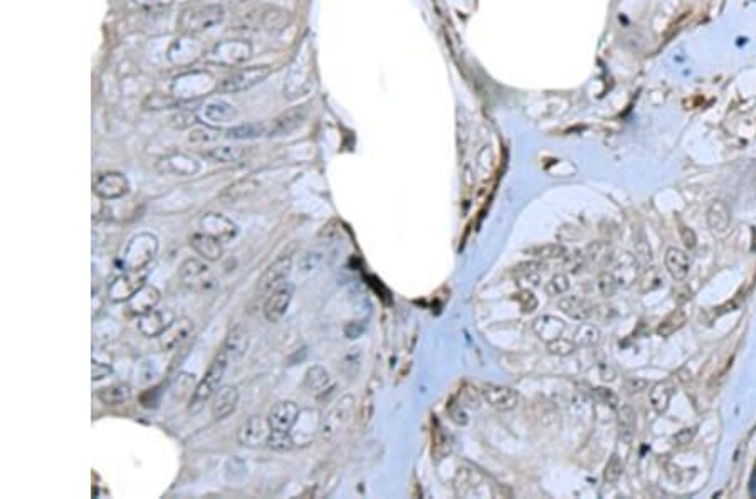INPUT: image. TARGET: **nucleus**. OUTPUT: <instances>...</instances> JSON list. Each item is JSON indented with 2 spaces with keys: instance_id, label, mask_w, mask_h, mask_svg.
Here are the masks:
<instances>
[{
  "instance_id": "obj_1",
  "label": "nucleus",
  "mask_w": 756,
  "mask_h": 499,
  "mask_svg": "<svg viewBox=\"0 0 756 499\" xmlns=\"http://www.w3.org/2000/svg\"><path fill=\"white\" fill-rule=\"evenodd\" d=\"M227 365H229V358H227L225 351L220 350L215 355V358L212 360V363L208 365L206 375L202 377V380L197 383V387L193 388L192 397L188 402V412L192 415H197L202 412V409L206 407L208 400L217 394V390L220 388L222 378L225 375Z\"/></svg>"
},
{
  "instance_id": "obj_2",
  "label": "nucleus",
  "mask_w": 756,
  "mask_h": 499,
  "mask_svg": "<svg viewBox=\"0 0 756 499\" xmlns=\"http://www.w3.org/2000/svg\"><path fill=\"white\" fill-rule=\"evenodd\" d=\"M160 249V240L151 232H140L133 235L122 254V266L124 271L147 269L156 257Z\"/></svg>"
},
{
  "instance_id": "obj_3",
  "label": "nucleus",
  "mask_w": 756,
  "mask_h": 499,
  "mask_svg": "<svg viewBox=\"0 0 756 499\" xmlns=\"http://www.w3.org/2000/svg\"><path fill=\"white\" fill-rule=\"evenodd\" d=\"M224 7L219 6V4H207V6L185 9L180 14L177 26L185 36H196L219 26L224 21Z\"/></svg>"
},
{
  "instance_id": "obj_4",
  "label": "nucleus",
  "mask_w": 756,
  "mask_h": 499,
  "mask_svg": "<svg viewBox=\"0 0 756 499\" xmlns=\"http://www.w3.org/2000/svg\"><path fill=\"white\" fill-rule=\"evenodd\" d=\"M219 91L215 77L207 71H188L175 77L171 85V96L179 101H192Z\"/></svg>"
},
{
  "instance_id": "obj_5",
  "label": "nucleus",
  "mask_w": 756,
  "mask_h": 499,
  "mask_svg": "<svg viewBox=\"0 0 756 499\" xmlns=\"http://www.w3.org/2000/svg\"><path fill=\"white\" fill-rule=\"evenodd\" d=\"M250 54H252V45L247 41H222L206 54V61L220 68H232L247 61Z\"/></svg>"
},
{
  "instance_id": "obj_6",
  "label": "nucleus",
  "mask_w": 756,
  "mask_h": 499,
  "mask_svg": "<svg viewBox=\"0 0 756 499\" xmlns=\"http://www.w3.org/2000/svg\"><path fill=\"white\" fill-rule=\"evenodd\" d=\"M179 277L185 288L193 293H207L217 286V279L212 274L211 267L197 257H190L180 266Z\"/></svg>"
},
{
  "instance_id": "obj_7",
  "label": "nucleus",
  "mask_w": 756,
  "mask_h": 499,
  "mask_svg": "<svg viewBox=\"0 0 756 499\" xmlns=\"http://www.w3.org/2000/svg\"><path fill=\"white\" fill-rule=\"evenodd\" d=\"M353 397L345 395L324 415V419L321 420V436L324 441H335L345 431L346 425L351 422V417H353Z\"/></svg>"
},
{
  "instance_id": "obj_8",
  "label": "nucleus",
  "mask_w": 756,
  "mask_h": 499,
  "mask_svg": "<svg viewBox=\"0 0 756 499\" xmlns=\"http://www.w3.org/2000/svg\"><path fill=\"white\" fill-rule=\"evenodd\" d=\"M148 267L140 271H124L119 276H116L108 286V298L111 303H124L129 301L134 294L140 291L147 283Z\"/></svg>"
},
{
  "instance_id": "obj_9",
  "label": "nucleus",
  "mask_w": 756,
  "mask_h": 499,
  "mask_svg": "<svg viewBox=\"0 0 756 499\" xmlns=\"http://www.w3.org/2000/svg\"><path fill=\"white\" fill-rule=\"evenodd\" d=\"M271 74V68L269 66H250L244 68L240 71L234 73L232 76L225 77L224 81L219 85L220 92H243L247 91L250 87L257 86L259 82H262L266 77Z\"/></svg>"
},
{
  "instance_id": "obj_10",
  "label": "nucleus",
  "mask_w": 756,
  "mask_h": 499,
  "mask_svg": "<svg viewBox=\"0 0 756 499\" xmlns=\"http://www.w3.org/2000/svg\"><path fill=\"white\" fill-rule=\"evenodd\" d=\"M293 296H294V284L286 283V281L281 286H277L275 291H271V293L267 294L266 301H264V308H262L266 320L271 323L279 321L281 318L286 314L291 301H293Z\"/></svg>"
},
{
  "instance_id": "obj_11",
  "label": "nucleus",
  "mask_w": 756,
  "mask_h": 499,
  "mask_svg": "<svg viewBox=\"0 0 756 499\" xmlns=\"http://www.w3.org/2000/svg\"><path fill=\"white\" fill-rule=\"evenodd\" d=\"M269 436H271V425H269L267 419L257 417V415L249 417L238 431V441L244 447L267 446Z\"/></svg>"
},
{
  "instance_id": "obj_12",
  "label": "nucleus",
  "mask_w": 756,
  "mask_h": 499,
  "mask_svg": "<svg viewBox=\"0 0 756 499\" xmlns=\"http://www.w3.org/2000/svg\"><path fill=\"white\" fill-rule=\"evenodd\" d=\"M92 191L103 200H115V198L127 195L129 191V182L119 172H103L95 178Z\"/></svg>"
},
{
  "instance_id": "obj_13",
  "label": "nucleus",
  "mask_w": 756,
  "mask_h": 499,
  "mask_svg": "<svg viewBox=\"0 0 756 499\" xmlns=\"http://www.w3.org/2000/svg\"><path fill=\"white\" fill-rule=\"evenodd\" d=\"M193 330H196V325H193V321L190 320V318H175L169 325V328L159 336L160 348L164 351L179 348V346H182L185 341L193 335Z\"/></svg>"
},
{
  "instance_id": "obj_14",
  "label": "nucleus",
  "mask_w": 756,
  "mask_h": 499,
  "mask_svg": "<svg viewBox=\"0 0 756 499\" xmlns=\"http://www.w3.org/2000/svg\"><path fill=\"white\" fill-rule=\"evenodd\" d=\"M201 230L212 237L219 239L220 242H230L232 239L238 237L239 227L235 222H232L229 217L217 214V212H208L201 219Z\"/></svg>"
},
{
  "instance_id": "obj_15",
  "label": "nucleus",
  "mask_w": 756,
  "mask_h": 499,
  "mask_svg": "<svg viewBox=\"0 0 756 499\" xmlns=\"http://www.w3.org/2000/svg\"><path fill=\"white\" fill-rule=\"evenodd\" d=\"M291 266H293L291 257H287V256L277 257L276 261L262 272V276L259 277L257 294L267 296L271 291H275L277 286H281L282 283H284L286 277L289 276V272H291Z\"/></svg>"
},
{
  "instance_id": "obj_16",
  "label": "nucleus",
  "mask_w": 756,
  "mask_h": 499,
  "mask_svg": "<svg viewBox=\"0 0 756 499\" xmlns=\"http://www.w3.org/2000/svg\"><path fill=\"white\" fill-rule=\"evenodd\" d=\"M299 419V407L293 400H281L277 404L272 405V409L269 410L267 422L271 425L272 431L279 432H291V429L294 427V424Z\"/></svg>"
},
{
  "instance_id": "obj_17",
  "label": "nucleus",
  "mask_w": 756,
  "mask_h": 499,
  "mask_svg": "<svg viewBox=\"0 0 756 499\" xmlns=\"http://www.w3.org/2000/svg\"><path fill=\"white\" fill-rule=\"evenodd\" d=\"M156 170L161 175H175V177H192L198 173L201 163L192 156L185 154H171L161 159L156 163Z\"/></svg>"
},
{
  "instance_id": "obj_18",
  "label": "nucleus",
  "mask_w": 756,
  "mask_h": 499,
  "mask_svg": "<svg viewBox=\"0 0 756 499\" xmlns=\"http://www.w3.org/2000/svg\"><path fill=\"white\" fill-rule=\"evenodd\" d=\"M481 395L493 409L499 410V412L513 410L519 402V394L516 390L504 385H494V383H488V385L482 387Z\"/></svg>"
},
{
  "instance_id": "obj_19",
  "label": "nucleus",
  "mask_w": 756,
  "mask_h": 499,
  "mask_svg": "<svg viewBox=\"0 0 756 499\" xmlns=\"http://www.w3.org/2000/svg\"><path fill=\"white\" fill-rule=\"evenodd\" d=\"M175 320L170 309H153V311L138 316V331L147 338H159L171 321Z\"/></svg>"
},
{
  "instance_id": "obj_20",
  "label": "nucleus",
  "mask_w": 756,
  "mask_h": 499,
  "mask_svg": "<svg viewBox=\"0 0 756 499\" xmlns=\"http://www.w3.org/2000/svg\"><path fill=\"white\" fill-rule=\"evenodd\" d=\"M160 299H161L160 289L151 284H145L128 301V313L132 314V316H143V314L150 313L159 306Z\"/></svg>"
},
{
  "instance_id": "obj_21",
  "label": "nucleus",
  "mask_w": 756,
  "mask_h": 499,
  "mask_svg": "<svg viewBox=\"0 0 756 499\" xmlns=\"http://www.w3.org/2000/svg\"><path fill=\"white\" fill-rule=\"evenodd\" d=\"M239 404V390L232 385H224L217 390L212 404V415L215 420H222L235 412Z\"/></svg>"
},
{
  "instance_id": "obj_22",
  "label": "nucleus",
  "mask_w": 756,
  "mask_h": 499,
  "mask_svg": "<svg viewBox=\"0 0 756 499\" xmlns=\"http://www.w3.org/2000/svg\"><path fill=\"white\" fill-rule=\"evenodd\" d=\"M224 242H220L219 239L212 237L206 232H196L190 237V247L196 251L198 256L206 259V261H219L224 254Z\"/></svg>"
},
{
  "instance_id": "obj_23",
  "label": "nucleus",
  "mask_w": 756,
  "mask_h": 499,
  "mask_svg": "<svg viewBox=\"0 0 756 499\" xmlns=\"http://www.w3.org/2000/svg\"><path fill=\"white\" fill-rule=\"evenodd\" d=\"M565 330H567V323L561 320V318L551 316V314H543V316L536 318L535 323H533V331H535V335L540 340L546 341V343L560 338Z\"/></svg>"
},
{
  "instance_id": "obj_24",
  "label": "nucleus",
  "mask_w": 756,
  "mask_h": 499,
  "mask_svg": "<svg viewBox=\"0 0 756 499\" xmlns=\"http://www.w3.org/2000/svg\"><path fill=\"white\" fill-rule=\"evenodd\" d=\"M257 188H259V182H257L256 178H252V177H245V178L235 180L234 183L227 185L224 191L219 193V200L222 203L240 202V200H244V198H247V197L252 195V193L256 192Z\"/></svg>"
},
{
  "instance_id": "obj_25",
  "label": "nucleus",
  "mask_w": 756,
  "mask_h": 499,
  "mask_svg": "<svg viewBox=\"0 0 756 499\" xmlns=\"http://www.w3.org/2000/svg\"><path fill=\"white\" fill-rule=\"evenodd\" d=\"M304 118V108H293L289 111H284V113L279 114V117L272 122L271 128H269V136H282L294 132L296 128H299L301 124H303Z\"/></svg>"
},
{
  "instance_id": "obj_26",
  "label": "nucleus",
  "mask_w": 756,
  "mask_h": 499,
  "mask_svg": "<svg viewBox=\"0 0 756 499\" xmlns=\"http://www.w3.org/2000/svg\"><path fill=\"white\" fill-rule=\"evenodd\" d=\"M247 346H249V333L245 331V328L243 325H235L234 328H230L229 333H227L222 350L225 351L229 362L230 360L234 362V360H239L240 357H243V355L245 353V350H247Z\"/></svg>"
},
{
  "instance_id": "obj_27",
  "label": "nucleus",
  "mask_w": 756,
  "mask_h": 499,
  "mask_svg": "<svg viewBox=\"0 0 756 499\" xmlns=\"http://www.w3.org/2000/svg\"><path fill=\"white\" fill-rule=\"evenodd\" d=\"M188 37L187 39H180V41L177 39L174 44H171V48L169 49L170 63L183 66V64H190L198 58V54H201V44H198L197 41L188 39Z\"/></svg>"
},
{
  "instance_id": "obj_28",
  "label": "nucleus",
  "mask_w": 756,
  "mask_h": 499,
  "mask_svg": "<svg viewBox=\"0 0 756 499\" xmlns=\"http://www.w3.org/2000/svg\"><path fill=\"white\" fill-rule=\"evenodd\" d=\"M666 269L669 274L674 277L676 281H684L689 274L691 269V259L688 252L683 251L679 247H669L666 251Z\"/></svg>"
},
{
  "instance_id": "obj_29",
  "label": "nucleus",
  "mask_w": 756,
  "mask_h": 499,
  "mask_svg": "<svg viewBox=\"0 0 756 499\" xmlns=\"http://www.w3.org/2000/svg\"><path fill=\"white\" fill-rule=\"evenodd\" d=\"M202 117L203 119H207L208 123L222 124V123H229L232 122V119L238 118V109H235V106H232L230 103H227V101L224 100H214L206 104Z\"/></svg>"
},
{
  "instance_id": "obj_30",
  "label": "nucleus",
  "mask_w": 756,
  "mask_h": 499,
  "mask_svg": "<svg viewBox=\"0 0 756 499\" xmlns=\"http://www.w3.org/2000/svg\"><path fill=\"white\" fill-rule=\"evenodd\" d=\"M708 225L713 232L725 234L731 225V210L723 200H714L708 209Z\"/></svg>"
},
{
  "instance_id": "obj_31",
  "label": "nucleus",
  "mask_w": 756,
  "mask_h": 499,
  "mask_svg": "<svg viewBox=\"0 0 756 499\" xmlns=\"http://www.w3.org/2000/svg\"><path fill=\"white\" fill-rule=\"evenodd\" d=\"M558 308L567 316L573 318L577 321H585L593 314V306L587 299L578 298V296H563L558 301Z\"/></svg>"
},
{
  "instance_id": "obj_32",
  "label": "nucleus",
  "mask_w": 756,
  "mask_h": 499,
  "mask_svg": "<svg viewBox=\"0 0 756 499\" xmlns=\"http://www.w3.org/2000/svg\"><path fill=\"white\" fill-rule=\"evenodd\" d=\"M674 392L676 387L671 380L657 382L656 385L651 388V392H649V400H651L652 409L656 410L657 414H664L666 410L669 409Z\"/></svg>"
},
{
  "instance_id": "obj_33",
  "label": "nucleus",
  "mask_w": 756,
  "mask_h": 499,
  "mask_svg": "<svg viewBox=\"0 0 756 499\" xmlns=\"http://www.w3.org/2000/svg\"><path fill=\"white\" fill-rule=\"evenodd\" d=\"M615 279L619 286H629L634 283L635 277H637V257H634L632 254L622 252L620 256L615 257Z\"/></svg>"
},
{
  "instance_id": "obj_34",
  "label": "nucleus",
  "mask_w": 756,
  "mask_h": 499,
  "mask_svg": "<svg viewBox=\"0 0 756 499\" xmlns=\"http://www.w3.org/2000/svg\"><path fill=\"white\" fill-rule=\"evenodd\" d=\"M133 390L128 383H113V385L100 388L98 399L108 407L123 405L132 400Z\"/></svg>"
},
{
  "instance_id": "obj_35",
  "label": "nucleus",
  "mask_w": 756,
  "mask_h": 499,
  "mask_svg": "<svg viewBox=\"0 0 756 499\" xmlns=\"http://www.w3.org/2000/svg\"><path fill=\"white\" fill-rule=\"evenodd\" d=\"M245 148L239 145H219L203 151V156L207 160L215 161V163H235L240 159H244Z\"/></svg>"
},
{
  "instance_id": "obj_36",
  "label": "nucleus",
  "mask_w": 756,
  "mask_h": 499,
  "mask_svg": "<svg viewBox=\"0 0 756 499\" xmlns=\"http://www.w3.org/2000/svg\"><path fill=\"white\" fill-rule=\"evenodd\" d=\"M541 264L540 262H525V264H519L514 269V277L518 279L519 284L526 286L528 288H536L541 283Z\"/></svg>"
},
{
  "instance_id": "obj_37",
  "label": "nucleus",
  "mask_w": 756,
  "mask_h": 499,
  "mask_svg": "<svg viewBox=\"0 0 756 499\" xmlns=\"http://www.w3.org/2000/svg\"><path fill=\"white\" fill-rule=\"evenodd\" d=\"M262 135H266V127L262 123L239 124V127H234L225 132V138L238 141L254 140V138H261Z\"/></svg>"
},
{
  "instance_id": "obj_38",
  "label": "nucleus",
  "mask_w": 756,
  "mask_h": 499,
  "mask_svg": "<svg viewBox=\"0 0 756 499\" xmlns=\"http://www.w3.org/2000/svg\"><path fill=\"white\" fill-rule=\"evenodd\" d=\"M329 380H331V378H329V373L326 370L316 365V367H312L306 372L304 387L312 392H323L324 388L328 387Z\"/></svg>"
},
{
  "instance_id": "obj_39",
  "label": "nucleus",
  "mask_w": 756,
  "mask_h": 499,
  "mask_svg": "<svg viewBox=\"0 0 756 499\" xmlns=\"http://www.w3.org/2000/svg\"><path fill=\"white\" fill-rule=\"evenodd\" d=\"M602 340V331L598 330L595 325L590 323H582L577 330H575L573 341L577 346H593Z\"/></svg>"
},
{
  "instance_id": "obj_40",
  "label": "nucleus",
  "mask_w": 756,
  "mask_h": 499,
  "mask_svg": "<svg viewBox=\"0 0 756 499\" xmlns=\"http://www.w3.org/2000/svg\"><path fill=\"white\" fill-rule=\"evenodd\" d=\"M686 321H688V316H686L684 311H681V309H676V311H672L669 316H666L664 320H662L661 325L657 326V335L659 336H671L672 333H676L677 330H681L686 325Z\"/></svg>"
},
{
  "instance_id": "obj_41",
  "label": "nucleus",
  "mask_w": 756,
  "mask_h": 499,
  "mask_svg": "<svg viewBox=\"0 0 756 499\" xmlns=\"http://www.w3.org/2000/svg\"><path fill=\"white\" fill-rule=\"evenodd\" d=\"M261 22L262 27H266L267 31H281L289 22V12L282 11V9H267L262 14Z\"/></svg>"
},
{
  "instance_id": "obj_42",
  "label": "nucleus",
  "mask_w": 756,
  "mask_h": 499,
  "mask_svg": "<svg viewBox=\"0 0 756 499\" xmlns=\"http://www.w3.org/2000/svg\"><path fill=\"white\" fill-rule=\"evenodd\" d=\"M526 254L536 259H561L567 257L568 251L560 244H541V246L526 249Z\"/></svg>"
},
{
  "instance_id": "obj_43",
  "label": "nucleus",
  "mask_w": 756,
  "mask_h": 499,
  "mask_svg": "<svg viewBox=\"0 0 756 499\" xmlns=\"http://www.w3.org/2000/svg\"><path fill=\"white\" fill-rule=\"evenodd\" d=\"M220 129L214 127H197L188 133V141L196 145H206V143H214L220 138Z\"/></svg>"
},
{
  "instance_id": "obj_44",
  "label": "nucleus",
  "mask_w": 756,
  "mask_h": 499,
  "mask_svg": "<svg viewBox=\"0 0 756 499\" xmlns=\"http://www.w3.org/2000/svg\"><path fill=\"white\" fill-rule=\"evenodd\" d=\"M267 446L271 447V449L279 451V452L291 451L294 447V439L291 437V432H279V431H272L271 429V436H269Z\"/></svg>"
},
{
  "instance_id": "obj_45",
  "label": "nucleus",
  "mask_w": 756,
  "mask_h": 499,
  "mask_svg": "<svg viewBox=\"0 0 756 499\" xmlns=\"http://www.w3.org/2000/svg\"><path fill=\"white\" fill-rule=\"evenodd\" d=\"M546 345H548L550 353L556 355V357H568V355H573L575 350H577V343H575L573 340L561 338V336Z\"/></svg>"
},
{
  "instance_id": "obj_46",
  "label": "nucleus",
  "mask_w": 756,
  "mask_h": 499,
  "mask_svg": "<svg viewBox=\"0 0 756 499\" xmlns=\"http://www.w3.org/2000/svg\"><path fill=\"white\" fill-rule=\"evenodd\" d=\"M570 289V277L567 274H555L546 283L545 291L548 296H561Z\"/></svg>"
},
{
  "instance_id": "obj_47",
  "label": "nucleus",
  "mask_w": 756,
  "mask_h": 499,
  "mask_svg": "<svg viewBox=\"0 0 756 499\" xmlns=\"http://www.w3.org/2000/svg\"><path fill=\"white\" fill-rule=\"evenodd\" d=\"M622 471H624V464L622 461H620V457L614 454L609 459V462H607L605 466V471H604V478L607 483H617V481L620 479V476H622Z\"/></svg>"
},
{
  "instance_id": "obj_48",
  "label": "nucleus",
  "mask_w": 756,
  "mask_h": 499,
  "mask_svg": "<svg viewBox=\"0 0 756 499\" xmlns=\"http://www.w3.org/2000/svg\"><path fill=\"white\" fill-rule=\"evenodd\" d=\"M598 291H600L602 296H605V298H610V296L615 294L617 288H619V283H617L615 276L612 274V272H602L600 276H598Z\"/></svg>"
},
{
  "instance_id": "obj_49",
  "label": "nucleus",
  "mask_w": 756,
  "mask_h": 499,
  "mask_svg": "<svg viewBox=\"0 0 756 499\" xmlns=\"http://www.w3.org/2000/svg\"><path fill=\"white\" fill-rule=\"evenodd\" d=\"M617 409H619L620 429H622L624 432L632 434L634 429H635V412H634V409L630 405L617 407Z\"/></svg>"
},
{
  "instance_id": "obj_50",
  "label": "nucleus",
  "mask_w": 756,
  "mask_h": 499,
  "mask_svg": "<svg viewBox=\"0 0 756 499\" xmlns=\"http://www.w3.org/2000/svg\"><path fill=\"white\" fill-rule=\"evenodd\" d=\"M516 299H518L519 306H521V309H523V311H525V313L535 311L536 306H538V299L535 298V296H533V293H531L530 289L521 291V293H519V294L516 296Z\"/></svg>"
},
{
  "instance_id": "obj_51",
  "label": "nucleus",
  "mask_w": 756,
  "mask_h": 499,
  "mask_svg": "<svg viewBox=\"0 0 756 499\" xmlns=\"http://www.w3.org/2000/svg\"><path fill=\"white\" fill-rule=\"evenodd\" d=\"M133 2L145 11H161V9L170 7L174 0H133Z\"/></svg>"
},
{
  "instance_id": "obj_52",
  "label": "nucleus",
  "mask_w": 756,
  "mask_h": 499,
  "mask_svg": "<svg viewBox=\"0 0 756 499\" xmlns=\"http://www.w3.org/2000/svg\"><path fill=\"white\" fill-rule=\"evenodd\" d=\"M197 122H198V119H197L196 114L187 113V111H182V113L175 114V117L171 118V123H174V127H177V128H180V129L190 128V127H192V124H196Z\"/></svg>"
},
{
  "instance_id": "obj_53",
  "label": "nucleus",
  "mask_w": 756,
  "mask_h": 499,
  "mask_svg": "<svg viewBox=\"0 0 756 499\" xmlns=\"http://www.w3.org/2000/svg\"><path fill=\"white\" fill-rule=\"evenodd\" d=\"M111 373H113V368H111V365L92 362V382L103 380V378L110 377Z\"/></svg>"
},
{
  "instance_id": "obj_54",
  "label": "nucleus",
  "mask_w": 756,
  "mask_h": 499,
  "mask_svg": "<svg viewBox=\"0 0 756 499\" xmlns=\"http://www.w3.org/2000/svg\"><path fill=\"white\" fill-rule=\"evenodd\" d=\"M595 394L598 395V399L604 400L607 405H610V407H619V404H620V402H619V397H617L612 390H609V388L598 387V388H595Z\"/></svg>"
},
{
  "instance_id": "obj_55",
  "label": "nucleus",
  "mask_w": 756,
  "mask_h": 499,
  "mask_svg": "<svg viewBox=\"0 0 756 499\" xmlns=\"http://www.w3.org/2000/svg\"><path fill=\"white\" fill-rule=\"evenodd\" d=\"M681 239H683L684 246L688 249H694L696 244H698V239H696V234L694 230L691 227H681Z\"/></svg>"
},
{
  "instance_id": "obj_56",
  "label": "nucleus",
  "mask_w": 756,
  "mask_h": 499,
  "mask_svg": "<svg viewBox=\"0 0 756 499\" xmlns=\"http://www.w3.org/2000/svg\"><path fill=\"white\" fill-rule=\"evenodd\" d=\"M694 436H696V427H691V429H683V431L677 432V436L674 439L679 446H686V444H689L691 441H693Z\"/></svg>"
},
{
  "instance_id": "obj_57",
  "label": "nucleus",
  "mask_w": 756,
  "mask_h": 499,
  "mask_svg": "<svg viewBox=\"0 0 756 499\" xmlns=\"http://www.w3.org/2000/svg\"><path fill=\"white\" fill-rule=\"evenodd\" d=\"M649 383L644 380V378H630V380L627 382V390L630 392V394H637V392H642L646 390Z\"/></svg>"
},
{
  "instance_id": "obj_58",
  "label": "nucleus",
  "mask_w": 756,
  "mask_h": 499,
  "mask_svg": "<svg viewBox=\"0 0 756 499\" xmlns=\"http://www.w3.org/2000/svg\"><path fill=\"white\" fill-rule=\"evenodd\" d=\"M451 417H452L454 422L459 424V425H466L467 424V415H466V412H464L462 409H457L456 412H454V410H451Z\"/></svg>"
}]
</instances>
